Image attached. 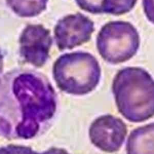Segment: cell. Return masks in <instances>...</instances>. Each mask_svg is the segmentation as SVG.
<instances>
[{"instance_id":"obj_6","label":"cell","mask_w":154,"mask_h":154,"mask_svg":"<svg viewBox=\"0 0 154 154\" xmlns=\"http://www.w3.org/2000/svg\"><path fill=\"white\" fill-rule=\"evenodd\" d=\"M19 53L25 63L43 66L49 58L53 40L49 29L42 24H28L19 39Z\"/></svg>"},{"instance_id":"obj_10","label":"cell","mask_w":154,"mask_h":154,"mask_svg":"<svg viewBox=\"0 0 154 154\" xmlns=\"http://www.w3.org/2000/svg\"><path fill=\"white\" fill-rule=\"evenodd\" d=\"M137 0H102V13L119 16L131 11Z\"/></svg>"},{"instance_id":"obj_15","label":"cell","mask_w":154,"mask_h":154,"mask_svg":"<svg viewBox=\"0 0 154 154\" xmlns=\"http://www.w3.org/2000/svg\"><path fill=\"white\" fill-rule=\"evenodd\" d=\"M4 54L0 49V75L2 73L4 69Z\"/></svg>"},{"instance_id":"obj_13","label":"cell","mask_w":154,"mask_h":154,"mask_svg":"<svg viewBox=\"0 0 154 154\" xmlns=\"http://www.w3.org/2000/svg\"><path fill=\"white\" fill-rule=\"evenodd\" d=\"M142 5L147 19L154 24V0H142Z\"/></svg>"},{"instance_id":"obj_3","label":"cell","mask_w":154,"mask_h":154,"mask_svg":"<svg viewBox=\"0 0 154 154\" xmlns=\"http://www.w3.org/2000/svg\"><path fill=\"white\" fill-rule=\"evenodd\" d=\"M52 75L61 91L82 96L97 87L101 78V68L91 54L78 51L60 55L54 63Z\"/></svg>"},{"instance_id":"obj_12","label":"cell","mask_w":154,"mask_h":154,"mask_svg":"<svg viewBox=\"0 0 154 154\" xmlns=\"http://www.w3.org/2000/svg\"><path fill=\"white\" fill-rule=\"evenodd\" d=\"M31 147L22 145L8 144L0 147V154H37Z\"/></svg>"},{"instance_id":"obj_9","label":"cell","mask_w":154,"mask_h":154,"mask_svg":"<svg viewBox=\"0 0 154 154\" xmlns=\"http://www.w3.org/2000/svg\"><path fill=\"white\" fill-rule=\"evenodd\" d=\"M48 0H6L7 6L20 17L39 15L47 8Z\"/></svg>"},{"instance_id":"obj_14","label":"cell","mask_w":154,"mask_h":154,"mask_svg":"<svg viewBox=\"0 0 154 154\" xmlns=\"http://www.w3.org/2000/svg\"><path fill=\"white\" fill-rule=\"evenodd\" d=\"M37 154H70L66 149L58 147H51L49 149Z\"/></svg>"},{"instance_id":"obj_11","label":"cell","mask_w":154,"mask_h":154,"mask_svg":"<svg viewBox=\"0 0 154 154\" xmlns=\"http://www.w3.org/2000/svg\"><path fill=\"white\" fill-rule=\"evenodd\" d=\"M76 5L81 10L93 14H103L102 0H75Z\"/></svg>"},{"instance_id":"obj_2","label":"cell","mask_w":154,"mask_h":154,"mask_svg":"<svg viewBox=\"0 0 154 154\" xmlns=\"http://www.w3.org/2000/svg\"><path fill=\"white\" fill-rule=\"evenodd\" d=\"M112 91L119 112L130 122L154 116V79L140 67H126L115 75Z\"/></svg>"},{"instance_id":"obj_4","label":"cell","mask_w":154,"mask_h":154,"mask_svg":"<svg viewBox=\"0 0 154 154\" xmlns=\"http://www.w3.org/2000/svg\"><path fill=\"white\" fill-rule=\"evenodd\" d=\"M140 45L138 31L128 21H109L102 26L96 36L97 52L103 60L111 64L132 58Z\"/></svg>"},{"instance_id":"obj_8","label":"cell","mask_w":154,"mask_h":154,"mask_svg":"<svg viewBox=\"0 0 154 154\" xmlns=\"http://www.w3.org/2000/svg\"><path fill=\"white\" fill-rule=\"evenodd\" d=\"M126 154H154V122L139 126L129 134Z\"/></svg>"},{"instance_id":"obj_1","label":"cell","mask_w":154,"mask_h":154,"mask_svg":"<svg viewBox=\"0 0 154 154\" xmlns=\"http://www.w3.org/2000/svg\"><path fill=\"white\" fill-rule=\"evenodd\" d=\"M57 95L44 74L14 69L0 76V137L30 140L50 125L57 109Z\"/></svg>"},{"instance_id":"obj_5","label":"cell","mask_w":154,"mask_h":154,"mask_svg":"<svg viewBox=\"0 0 154 154\" xmlns=\"http://www.w3.org/2000/svg\"><path fill=\"white\" fill-rule=\"evenodd\" d=\"M94 30V22L82 13L67 14L54 26L56 45L60 51L72 49L90 41Z\"/></svg>"},{"instance_id":"obj_7","label":"cell","mask_w":154,"mask_h":154,"mask_svg":"<svg viewBox=\"0 0 154 154\" xmlns=\"http://www.w3.org/2000/svg\"><path fill=\"white\" fill-rule=\"evenodd\" d=\"M127 131V126L120 118L105 114L91 122L88 134L91 143L97 148L107 153H114L121 148Z\"/></svg>"}]
</instances>
